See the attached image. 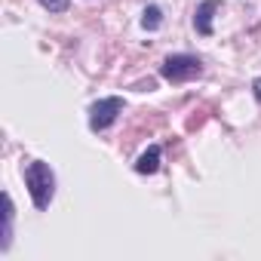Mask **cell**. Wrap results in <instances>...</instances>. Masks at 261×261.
Listing matches in <instances>:
<instances>
[{
	"instance_id": "1",
	"label": "cell",
	"mask_w": 261,
	"mask_h": 261,
	"mask_svg": "<svg viewBox=\"0 0 261 261\" xmlns=\"http://www.w3.org/2000/svg\"><path fill=\"white\" fill-rule=\"evenodd\" d=\"M25 188L31 194V203L37 212H46L53 197H56V172L43 160H31L25 166Z\"/></svg>"
},
{
	"instance_id": "2",
	"label": "cell",
	"mask_w": 261,
	"mask_h": 261,
	"mask_svg": "<svg viewBox=\"0 0 261 261\" xmlns=\"http://www.w3.org/2000/svg\"><path fill=\"white\" fill-rule=\"evenodd\" d=\"M203 74V62L191 53H175V56H166L163 65H160V77L172 86L178 83H188V80H197Z\"/></svg>"
},
{
	"instance_id": "3",
	"label": "cell",
	"mask_w": 261,
	"mask_h": 261,
	"mask_svg": "<svg viewBox=\"0 0 261 261\" xmlns=\"http://www.w3.org/2000/svg\"><path fill=\"white\" fill-rule=\"evenodd\" d=\"M123 108H126V101L120 95H105V98L92 101L89 105V129H92V133H105V129H111L117 123V117L123 114Z\"/></svg>"
},
{
	"instance_id": "4",
	"label": "cell",
	"mask_w": 261,
	"mask_h": 261,
	"mask_svg": "<svg viewBox=\"0 0 261 261\" xmlns=\"http://www.w3.org/2000/svg\"><path fill=\"white\" fill-rule=\"evenodd\" d=\"M218 0H203V4L197 7V13H194V28H197V34H203V37H209L212 34V16L218 13Z\"/></svg>"
},
{
	"instance_id": "5",
	"label": "cell",
	"mask_w": 261,
	"mask_h": 261,
	"mask_svg": "<svg viewBox=\"0 0 261 261\" xmlns=\"http://www.w3.org/2000/svg\"><path fill=\"white\" fill-rule=\"evenodd\" d=\"M160 157H163V148L160 145H148V151L136 160V172L139 175H154L160 169Z\"/></svg>"
},
{
	"instance_id": "6",
	"label": "cell",
	"mask_w": 261,
	"mask_h": 261,
	"mask_svg": "<svg viewBox=\"0 0 261 261\" xmlns=\"http://www.w3.org/2000/svg\"><path fill=\"white\" fill-rule=\"evenodd\" d=\"M13 197L4 194V240H0V252H7L10 243H13Z\"/></svg>"
},
{
	"instance_id": "7",
	"label": "cell",
	"mask_w": 261,
	"mask_h": 261,
	"mask_svg": "<svg viewBox=\"0 0 261 261\" xmlns=\"http://www.w3.org/2000/svg\"><path fill=\"white\" fill-rule=\"evenodd\" d=\"M160 25H163V10H160L157 4L145 7V13H142V28H145V31H160Z\"/></svg>"
},
{
	"instance_id": "8",
	"label": "cell",
	"mask_w": 261,
	"mask_h": 261,
	"mask_svg": "<svg viewBox=\"0 0 261 261\" xmlns=\"http://www.w3.org/2000/svg\"><path fill=\"white\" fill-rule=\"evenodd\" d=\"M40 7L46 13H68L71 10V0H40Z\"/></svg>"
},
{
	"instance_id": "9",
	"label": "cell",
	"mask_w": 261,
	"mask_h": 261,
	"mask_svg": "<svg viewBox=\"0 0 261 261\" xmlns=\"http://www.w3.org/2000/svg\"><path fill=\"white\" fill-rule=\"evenodd\" d=\"M252 95H255V101L261 105V77H255V80H252Z\"/></svg>"
}]
</instances>
